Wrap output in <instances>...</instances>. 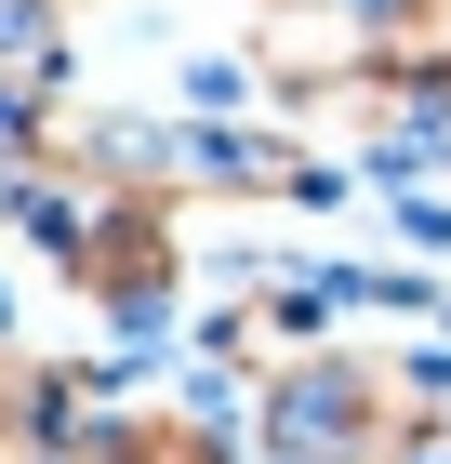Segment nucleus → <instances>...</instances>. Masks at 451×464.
Segmentation results:
<instances>
[{
    "label": "nucleus",
    "mask_w": 451,
    "mask_h": 464,
    "mask_svg": "<svg viewBox=\"0 0 451 464\" xmlns=\"http://www.w3.org/2000/svg\"><path fill=\"white\" fill-rule=\"evenodd\" d=\"M266 438H279V464H398L412 425H398V385L372 358H306V372H279Z\"/></svg>",
    "instance_id": "obj_1"
}]
</instances>
